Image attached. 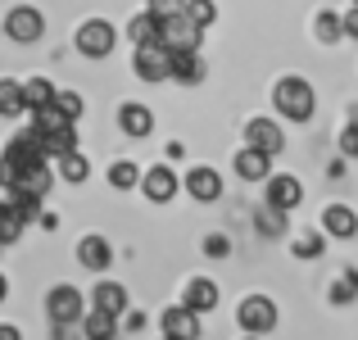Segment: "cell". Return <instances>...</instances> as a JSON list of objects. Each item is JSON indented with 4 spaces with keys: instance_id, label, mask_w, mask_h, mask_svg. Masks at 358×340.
Wrapping results in <instances>:
<instances>
[{
    "instance_id": "6da1fadb",
    "label": "cell",
    "mask_w": 358,
    "mask_h": 340,
    "mask_svg": "<svg viewBox=\"0 0 358 340\" xmlns=\"http://www.w3.org/2000/svg\"><path fill=\"white\" fill-rule=\"evenodd\" d=\"M45 141L36 136V132H18L14 141L5 146V155H0V186H14L23 173H32V168H45Z\"/></svg>"
},
{
    "instance_id": "7a4b0ae2",
    "label": "cell",
    "mask_w": 358,
    "mask_h": 340,
    "mask_svg": "<svg viewBox=\"0 0 358 340\" xmlns=\"http://www.w3.org/2000/svg\"><path fill=\"white\" fill-rule=\"evenodd\" d=\"M32 132L45 141V155H55V159H64V155H73V150H78V122H73L59 105L36 109L32 113Z\"/></svg>"
},
{
    "instance_id": "3957f363",
    "label": "cell",
    "mask_w": 358,
    "mask_h": 340,
    "mask_svg": "<svg viewBox=\"0 0 358 340\" xmlns=\"http://www.w3.org/2000/svg\"><path fill=\"white\" fill-rule=\"evenodd\" d=\"M272 109H277L281 118H290V122H308L313 109H317L313 87H308L304 78H281L277 87H272Z\"/></svg>"
},
{
    "instance_id": "277c9868",
    "label": "cell",
    "mask_w": 358,
    "mask_h": 340,
    "mask_svg": "<svg viewBox=\"0 0 358 340\" xmlns=\"http://www.w3.org/2000/svg\"><path fill=\"white\" fill-rule=\"evenodd\" d=\"M236 327L245 336H268L277 332V304L268 295H245L241 309H236Z\"/></svg>"
},
{
    "instance_id": "5b68a950",
    "label": "cell",
    "mask_w": 358,
    "mask_h": 340,
    "mask_svg": "<svg viewBox=\"0 0 358 340\" xmlns=\"http://www.w3.org/2000/svg\"><path fill=\"white\" fill-rule=\"evenodd\" d=\"M73 41H78V50L87 55V59H105V55H114L118 32H114V23H105V18H87Z\"/></svg>"
},
{
    "instance_id": "8992f818",
    "label": "cell",
    "mask_w": 358,
    "mask_h": 340,
    "mask_svg": "<svg viewBox=\"0 0 358 340\" xmlns=\"http://www.w3.org/2000/svg\"><path fill=\"white\" fill-rule=\"evenodd\" d=\"M131 69H136L141 82H168V78H173V50H168L164 41L136 45V55H131Z\"/></svg>"
},
{
    "instance_id": "52a82bcc",
    "label": "cell",
    "mask_w": 358,
    "mask_h": 340,
    "mask_svg": "<svg viewBox=\"0 0 358 340\" xmlns=\"http://www.w3.org/2000/svg\"><path fill=\"white\" fill-rule=\"evenodd\" d=\"M45 318L59 327H73L87 318V304H82V290L78 286H55L50 295H45Z\"/></svg>"
},
{
    "instance_id": "ba28073f",
    "label": "cell",
    "mask_w": 358,
    "mask_h": 340,
    "mask_svg": "<svg viewBox=\"0 0 358 340\" xmlns=\"http://www.w3.org/2000/svg\"><path fill=\"white\" fill-rule=\"evenodd\" d=\"M41 32H45L41 9H32V5H14V9L5 14V36H9V41L32 45V41H41Z\"/></svg>"
},
{
    "instance_id": "9c48e42d",
    "label": "cell",
    "mask_w": 358,
    "mask_h": 340,
    "mask_svg": "<svg viewBox=\"0 0 358 340\" xmlns=\"http://www.w3.org/2000/svg\"><path fill=\"white\" fill-rule=\"evenodd\" d=\"M263 200H268L272 213H295L299 204H304V186H299L290 173H277V177L263 182Z\"/></svg>"
},
{
    "instance_id": "30bf717a",
    "label": "cell",
    "mask_w": 358,
    "mask_h": 340,
    "mask_svg": "<svg viewBox=\"0 0 358 340\" xmlns=\"http://www.w3.org/2000/svg\"><path fill=\"white\" fill-rule=\"evenodd\" d=\"M200 36H204V27H195L186 14H173V18L159 23V41L168 50H200Z\"/></svg>"
},
{
    "instance_id": "8fae6325",
    "label": "cell",
    "mask_w": 358,
    "mask_h": 340,
    "mask_svg": "<svg viewBox=\"0 0 358 340\" xmlns=\"http://www.w3.org/2000/svg\"><path fill=\"white\" fill-rule=\"evenodd\" d=\"M245 146L263 150V155H281V150H286V136H281V127L272 118H250L245 122Z\"/></svg>"
},
{
    "instance_id": "7c38bea8",
    "label": "cell",
    "mask_w": 358,
    "mask_h": 340,
    "mask_svg": "<svg viewBox=\"0 0 358 340\" xmlns=\"http://www.w3.org/2000/svg\"><path fill=\"white\" fill-rule=\"evenodd\" d=\"M218 281H209V277H191L186 281V295H182V309H191L195 318L200 313H213L218 309Z\"/></svg>"
},
{
    "instance_id": "4fadbf2b",
    "label": "cell",
    "mask_w": 358,
    "mask_h": 340,
    "mask_svg": "<svg viewBox=\"0 0 358 340\" xmlns=\"http://www.w3.org/2000/svg\"><path fill=\"white\" fill-rule=\"evenodd\" d=\"M231 168H236L241 182H268V177H272V155H263V150L245 146V150H236Z\"/></svg>"
},
{
    "instance_id": "5bb4252c",
    "label": "cell",
    "mask_w": 358,
    "mask_h": 340,
    "mask_svg": "<svg viewBox=\"0 0 358 340\" xmlns=\"http://www.w3.org/2000/svg\"><path fill=\"white\" fill-rule=\"evenodd\" d=\"M159 327H164V336H173V340H200V318H195L191 309H182V304L164 309V313H159Z\"/></svg>"
},
{
    "instance_id": "9a60e30c",
    "label": "cell",
    "mask_w": 358,
    "mask_h": 340,
    "mask_svg": "<svg viewBox=\"0 0 358 340\" xmlns=\"http://www.w3.org/2000/svg\"><path fill=\"white\" fill-rule=\"evenodd\" d=\"M177 186H182V182L173 177V168H168V164H155L145 177H141V191H145V200H155V204H168L177 195Z\"/></svg>"
},
{
    "instance_id": "2e32d148",
    "label": "cell",
    "mask_w": 358,
    "mask_h": 340,
    "mask_svg": "<svg viewBox=\"0 0 358 340\" xmlns=\"http://www.w3.org/2000/svg\"><path fill=\"white\" fill-rule=\"evenodd\" d=\"M322 236L354 241V236H358V213L350 209V204H327V209H322Z\"/></svg>"
},
{
    "instance_id": "e0dca14e",
    "label": "cell",
    "mask_w": 358,
    "mask_h": 340,
    "mask_svg": "<svg viewBox=\"0 0 358 340\" xmlns=\"http://www.w3.org/2000/svg\"><path fill=\"white\" fill-rule=\"evenodd\" d=\"M78 263L91 272H105L109 263H114V245L105 241V236H82L78 241Z\"/></svg>"
},
{
    "instance_id": "ac0fdd59",
    "label": "cell",
    "mask_w": 358,
    "mask_h": 340,
    "mask_svg": "<svg viewBox=\"0 0 358 340\" xmlns=\"http://www.w3.org/2000/svg\"><path fill=\"white\" fill-rule=\"evenodd\" d=\"M118 127H122V136L141 141V136H150V132H155V113H150L145 105H136V100H127V105L118 109Z\"/></svg>"
},
{
    "instance_id": "d6986e66",
    "label": "cell",
    "mask_w": 358,
    "mask_h": 340,
    "mask_svg": "<svg viewBox=\"0 0 358 340\" xmlns=\"http://www.w3.org/2000/svg\"><path fill=\"white\" fill-rule=\"evenodd\" d=\"M186 191H191L200 204H213L222 195V177L213 173V168H191V173H186Z\"/></svg>"
},
{
    "instance_id": "ffe728a7",
    "label": "cell",
    "mask_w": 358,
    "mask_h": 340,
    "mask_svg": "<svg viewBox=\"0 0 358 340\" xmlns=\"http://www.w3.org/2000/svg\"><path fill=\"white\" fill-rule=\"evenodd\" d=\"M91 309H100V313H109V318H122L127 313V290H122L118 281H100V286L91 290Z\"/></svg>"
},
{
    "instance_id": "44dd1931",
    "label": "cell",
    "mask_w": 358,
    "mask_h": 340,
    "mask_svg": "<svg viewBox=\"0 0 358 340\" xmlns=\"http://www.w3.org/2000/svg\"><path fill=\"white\" fill-rule=\"evenodd\" d=\"M173 82H182V87H200V82H204L200 50H173Z\"/></svg>"
},
{
    "instance_id": "7402d4cb",
    "label": "cell",
    "mask_w": 358,
    "mask_h": 340,
    "mask_svg": "<svg viewBox=\"0 0 358 340\" xmlns=\"http://www.w3.org/2000/svg\"><path fill=\"white\" fill-rule=\"evenodd\" d=\"M82 336L87 340H114L118 332V318H109V313H100V309H87V318H82Z\"/></svg>"
},
{
    "instance_id": "603a6c76",
    "label": "cell",
    "mask_w": 358,
    "mask_h": 340,
    "mask_svg": "<svg viewBox=\"0 0 358 340\" xmlns=\"http://www.w3.org/2000/svg\"><path fill=\"white\" fill-rule=\"evenodd\" d=\"M18 113H27V96H23V82L5 78V82H0V118H18Z\"/></svg>"
},
{
    "instance_id": "cb8c5ba5",
    "label": "cell",
    "mask_w": 358,
    "mask_h": 340,
    "mask_svg": "<svg viewBox=\"0 0 358 340\" xmlns=\"http://www.w3.org/2000/svg\"><path fill=\"white\" fill-rule=\"evenodd\" d=\"M23 96H27V113H36V109H50L59 91H55V82L32 78V82H23Z\"/></svg>"
},
{
    "instance_id": "d4e9b609",
    "label": "cell",
    "mask_w": 358,
    "mask_h": 340,
    "mask_svg": "<svg viewBox=\"0 0 358 340\" xmlns=\"http://www.w3.org/2000/svg\"><path fill=\"white\" fill-rule=\"evenodd\" d=\"M23 227H27L23 213H18L9 200H0V245H14L18 236H23Z\"/></svg>"
},
{
    "instance_id": "484cf974",
    "label": "cell",
    "mask_w": 358,
    "mask_h": 340,
    "mask_svg": "<svg viewBox=\"0 0 358 340\" xmlns=\"http://www.w3.org/2000/svg\"><path fill=\"white\" fill-rule=\"evenodd\" d=\"M127 36H131L136 45H155V41H159V18L150 14V9H145V14H136V18L127 23Z\"/></svg>"
},
{
    "instance_id": "4316f807",
    "label": "cell",
    "mask_w": 358,
    "mask_h": 340,
    "mask_svg": "<svg viewBox=\"0 0 358 340\" xmlns=\"http://www.w3.org/2000/svg\"><path fill=\"white\" fill-rule=\"evenodd\" d=\"M141 168L131 164V159H118V164H109V186H114V191H131V186H141Z\"/></svg>"
},
{
    "instance_id": "83f0119b",
    "label": "cell",
    "mask_w": 358,
    "mask_h": 340,
    "mask_svg": "<svg viewBox=\"0 0 358 340\" xmlns=\"http://www.w3.org/2000/svg\"><path fill=\"white\" fill-rule=\"evenodd\" d=\"M59 177L78 186V182H87V177H91V164L78 155V150H73V155H64V159H59Z\"/></svg>"
},
{
    "instance_id": "f1b7e54d",
    "label": "cell",
    "mask_w": 358,
    "mask_h": 340,
    "mask_svg": "<svg viewBox=\"0 0 358 340\" xmlns=\"http://www.w3.org/2000/svg\"><path fill=\"white\" fill-rule=\"evenodd\" d=\"M341 36H345V18L341 14H331V9H327V14H317V41L336 45Z\"/></svg>"
},
{
    "instance_id": "f546056e",
    "label": "cell",
    "mask_w": 358,
    "mask_h": 340,
    "mask_svg": "<svg viewBox=\"0 0 358 340\" xmlns=\"http://www.w3.org/2000/svg\"><path fill=\"white\" fill-rule=\"evenodd\" d=\"M186 18H191L195 27H209L213 18H218V5H213V0H186Z\"/></svg>"
},
{
    "instance_id": "4dcf8cb0",
    "label": "cell",
    "mask_w": 358,
    "mask_h": 340,
    "mask_svg": "<svg viewBox=\"0 0 358 340\" xmlns=\"http://www.w3.org/2000/svg\"><path fill=\"white\" fill-rule=\"evenodd\" d=\"M331 299H336V304H350V299H358V272H345V277L331 281Z\"/></svg>"
},
{
    "instance_id": "1f68e13d",
    "label": "cell",
    "mask_w": 358,
    "mask_h": 340,
    "mask_svg": "<svg viewBox=\"0 0 358 340\" xmlns=\"http://www.w3.org/2000/svg\"><path fill=\"white\" fill-rule=\"evenodd\" d=\"M317 254H322V232L295 236V259H317Z\"/></svg>"
},
{
    "instance_id": "d6a6232c",
    "label": "cell",
    "mask_w": 358,
    "mask_h": 340,
    "mask_svg": "<svg viewBox=\"0 0 358 340\" xmlns=\"http://www.w3.org/2000/svg\"><path fill=\"white\" fill-rule=\"evenodd\" d=\"M150 14L164 23V18H173V14H186V0H150Z\"/></svg>"
},
{
    "instance_id": "836d02e7",
    "label": "cell",
    "mask_w": 358,
    "mask_h": 340,
    "mask_svg": "<svg viewBox=\"0 0 358 340\" xmlns=\"http://www.w3.org/2000/svg\"><path fill=\"white\" fill-rule=\"evenodd\" d=\"M55 105H59L64 113H69L73 122L82 118V96H78V91H59V96H55Z\"/></svg>"
},
{
    "instance_id": "e575fe53",
    "label": "cell",
    "mask_w": 358,
    "mask_h": 340,
    "mask_svg": "<svg viewBox=\"0 0 358 340\" xmlns=\"http://www.w3.org/2000/svg\"><path fill=\"white\" fill-rule=\"evenodd\" d=\"M204 254H209V259H227V254H231V241H227V236H218V232L204 236Z\"/></svg>"
},
{
    "instance_id": "d590c367",
    "label": "cell",
    "mask_w": 358,
    "mask_h": 340,
    "mask_svg": "<svg viewBox=\"0 0 358 340\" xmlns=\"http://www.w3.org/2000/svg\"><path fill=\"white\" fill-rule=\"evenodd\" d=\"M341 150H345L350 159H358V122H350V127L341 132Z\"/></svg>"
},
{
    "instance_id": "8d00e7d4",
    "label": "cell",
    "mask_w": 358,
    "mask_h": 340,
    "mask_svg": "<svg viewBox=\"0 0 358 340\" xmlns=\"http://www.w3.org/2000/svg\"><path fill=\"white\" fill-rule=\"evenodd\" d=\"M345 36H354V41H358V5L345 14Z\"/></svg>"
},
{
    "instance_id": "74e56055",
    "label": "cell",
    "mask_w": 358,
    "mask_h": 340,
    "mask_svg": "<svg viewBox=\"0 0 358 340\" xmlns=\"http://www.w3.org/2000/svg\"><path fill=\"white\" fill-rule=\"evenodd\" d=\"M0 340H23V336H18V327H9V323H0Z\"/></svg>"
},
{
    "instance_id": "f35d334b",
    "label": "cell",
    "mask_w": 358,
    "mask_h": 340,
    "mask_svg": "<svg viewBox=\"0 0 358 340\" xmlns=\"http://www.w3.org/2000/svg\"><path fill=\"white\" fill-rule=\"evenodd\" d=\"M5 295H9V281H5V272H0V304H5Z\"/></svg>"
},
{
    "instance_id": "ab89813d",
    "label": "cell",
    "mask_w": 358,
    "mask_h": 340,
    "mask_svg": "<svg viewBox=\"0 0 358 340\" xmlns=\"http://www.w3.org/2000/svg\"><path fill=\"white\" fill-rule=\"evenodd\" d=\"M245 340H263V336H245Z\"/></svg>"
},
{
    "instance_id": "60d3db41",
    "label": "cell",
    "mask_w": 358,
    "mask_h": 340,
    "mask_svg": "<svg viewBox=\"0 0 358 340\" xmlns=\"http://www.w3.org/2000/svg\"><path fill=\"white\" fill-rule=\"evenodd\" d=\"M0 254H5V245H0Z\"/></svg>"
},
{
    "instance_id": "b9f144b4",
    "label": "cell",
    "mask_w": 358,
    "mask_h": 340,
    "mask_svg": "<svg viewBox=\"0 0 358 340\" xmlns=\"http://www.w3.org/2000/svg\"><path fill=\"white\" fill-rule=\"evenodd\" d=\"M164 340H173V336H164Z\"/></svg>"
},
{
    "instance_id": "7bdbcfd3",
    "label": "cell",
    "mask_w": 358,
    "mask_h": 340,
    "mask_svg": "<svg viewBox=\"0 0 358 340\" xmlns=\"http://www.w3.org/2000/svg\"><path fill=\"white\" fill-rule=\"evenodd\" d=\"M354 5H358V0H354Z\"/></svg>"
}]
</instances>
